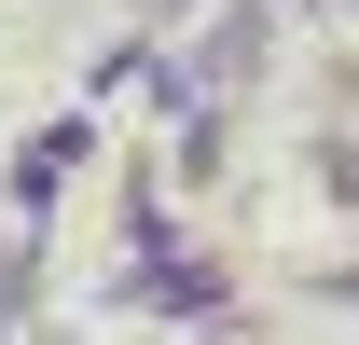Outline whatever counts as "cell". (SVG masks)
Masks as SVG:
<instances>
[{
  "instance_id": "1",
  "label": "cell",
  "mask_w": 359,
  "mask_h": 345,
  "mask_svg": "<svg viewBox=\"0 0 359 345\" xmlns=\"http://www.w3.org/2000/svg\"><path fill=\"white\" fill-rule=\"evenodd\" d=\"M28 304H42V249H14V262H0V318H28Z\"/></svg>"
}]
</instances>
